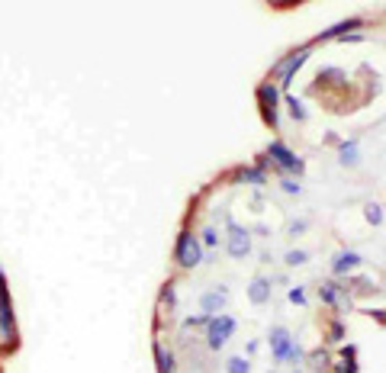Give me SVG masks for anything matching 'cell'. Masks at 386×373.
Segmentation results:
<instances>
[{
	"mask_svg": "<svg viewBox=\"0 0 386 373\" xmlns=\"http://www.w3.org/2000/svg\"><path fill=\"white\" fill-rule=\"evenodd\" d=\"M155 348V364H158V373H177V358H174V351L161 342H151Z\"/></svg>",
	"mask_w": 386,
	"mask_h": 373,
	"instance_id": "6da1fadb",
	"label": "cell"
},
{
	"mask_svg": "<svg viewBox=\"0 0 386 373\" xmlns=\"http://www.w3.org/2000/svg\"><path fill=\"white\" fill-rule=\"evenodd\" d=\"M268 7L274 10H293V7H303V3H309V0H264Z\"/></svg>",
	"mask_w": 386,
	"mask_h": 373,
	"instance_id": "7a4b0ae2",
	"label": "cell"
}]
</instances>
